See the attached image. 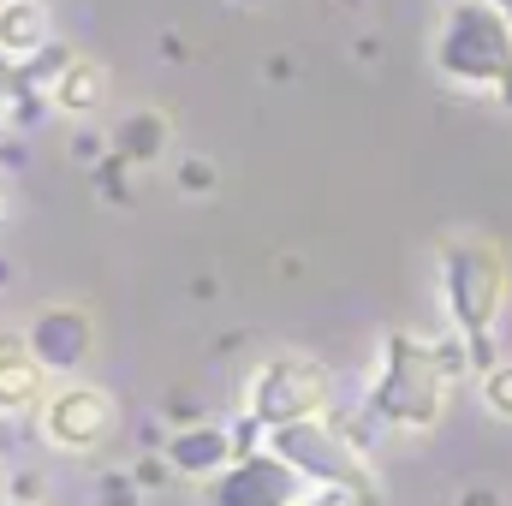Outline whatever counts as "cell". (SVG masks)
<instances>
[{
	"label": "cell",
	"mask_w": 512,
	"mask_h": 506,
	"mask_svg": "<svg viewBox=\"0 0 512 506\" xmlns=\"http://www.w3.org/2000/svg\"><path fill=\"white\" fill-rule=\"evenodd\" d=\"M161 477H173V465H167V459H143V465H137V483H143V489H149V483H161Z\"/></svg>",
	"instance_id": "cell-20"
},
{
	"label": "cell",
	"mask_w": 512,
	"mask_h": 506,
	"mask_svg": "<svg viewBox=\"0 0 512 506\" xmlns=\"http://www.w3.org/2000/svg\"><path fill=\"white\" fill-rule=\"evenodd\" d=\"M495 6H501V12H507V18H512V0H495Z\"/></svg>",
	"instance_id": "cell-23"
},
{
	"label": "cell",
	"mask_w": 512,
	"mask_h": 506,
	"mask_svg": "<svg viewBox=\"0 0 512 506\" xmlns=\"http://www.w3.org/2000/svg\"><path fill=\"white\" fill-rule=\"evenodd\" d=\"M298 506H364L358 495H346V489H322V483H310V495Z\"/></svg>",
	"instance_id": "cell-19"
},
{
	"label": "cell",
	"mask_w": 512,
	"mask_h": 506,
	"mask_svg": "<svg viewBox=\"0 0 512 506\" xmlns=\"http://www.w3.org/2000/svg\"><path fill=\"white\" fill-rule=\"evenodd\" d=\"M12 501L18 506H42V477H36V471H18V477H12Z\"/></svg>",
	"instance_id": "cell-18"
},
{
	"label": "cell",
	"mask_w": 512,
	"mask_h": 506,
	"mask_svg": "<svg viewBox=\"0 0 512 506\" xmlns=\"http://www.w3.org/2000/svg\"><path fill=\"white\" fill-rule=\"evenodd\" d=\"M167 137H173V120H167L161 108H137V114H126L120 126L108 131V149H114L126 167H149V161H161Z\"/></svg>",
	"instance_id": "cell-12"
},
{
	"label": "cell",
	"mask_w": 512,
	"mask_h": 506,
	"mask_svg": "<svg viewBox=\"0 0 512 506\" xmlns=\"http://www.w3.org/2000/svg\"><path fill=\"white\" fill-rule=\"evenodd\" d=\"M6 506H18V501H6Z\"/></svg>",
	"instance_id": "cell-26"
},
{
	"label": "cell",
	"mask_w": 512,
	"mask_h": 506,
	"mask_svg": "<svg viewBox=\"0 0 512 506\" xmlns=\"http://www.w3.org/2000/svg\"><path fill=\"white\" fill-rule=\"evenodd\" d=\"M48 102H54L60 114H72V120H90V114L108 102V66L90 60V54H78V60L66 66V78L48 90Z\"/></svg>",
	"instance_id": "cell-13"
},
{
	"label": "cell",
	"mask_w": 512,
	"mask_h": 506,
	"mask_svg": "<svg viewBox=\"0 0 512 506\" xmlns=\"http://www.w3.org/2000/svg\"><path fill=\"white\" fill-rule=\"evenodd\" d=\"M48 42H54V12H48V0H6V6H0V60H6L12 72L30 66Z\"/></svg>",
	"instance_id": "cell-11"
},
{
	"label": "cell",
	"mask_w": 512,
	"mask_h": 506,
	"mask_svg": "<svg viewBox=\"0 0 512 506\" xmlns=\"http://www.w3.org/2000/svg\"><path fill=\"white\" fill-rule=\"evenodd\" d=\"M304 495H310V483H304L274 447L233 459V465L215 477V489H209L215 506H298Z\"/></svg>",
	"instance_id": "cell-7"
},
{
	"label": "cell",
	"mask_w": 512,
	"mask_h": 506,
	"mask_svg": "<svg viewBox=\"0 0 512 506\" xmlns=\"http://www.w3.org/2000/svg\"><path fill=\"white\" fill-rule=\"evenodd\" d=\"M0 221H6V191H0Z\"/></svg>",
	"instance_id": "cell-24"
},
{
	"label": "cell",
	"mask_w": 512,
	"mask_h": 506,
	"mask_svg": "<svg viewBox=\"0 0 512 506\" xmlns=\"http://www.w3.org/2000/svg\"><path fill=\"white\" fill-rule=\"evenodd\" d=\"M328 411H334V376L310 352H274L245 376V417H256L262 429H286Z\"/></svg>",
	"instance_id": "cell-5"
},
{
	"label": "cell",
	"mask_w": 512,
	"mask_h": 506,
	"mask_svg": "<svg viewBox=\"0 0 512 506\" xmlns=\"http://www.w3.org/2000/svg\"><path fill=\"white\" fill-rule=\"evenodd\" d=\"M268 447L304 477V483H322V489H346L364 506H387V489L370 465V453L340 429V417H304V423H286V429H268Z\"/></svg>",
	"instance_id": "cell-4"
},
{
	"label": "cell",
	"mask_w": 512,
	"mask_h": 506,
	"mask_svg": "<svg viewBox=\"0 0 512 506\" xmlns=\"http://www.w3.org/2000/svg\"><path fill=\"white\" fill-rule=\"evenodd\" d=\"M447 405H453V370L441 364V340H423L411 328H387L364 411L387 429L429 435V429H441Z\"/></svg>",
	"instance_id": "cell-1"
},
{
	"label": "cell",
	"mask_w": 512,
	"mask_h": 506,
	"mask_svg": "<svg viewBox=\"0 0 512 506\" xmlns=\"http://www.w3.org/2000/svg\"><path fill=\"white\" fill-rule=\"evenodd\" d=\"M477 387H483V405H489V417L512 423V364H495L489 376H477Z\"/></svg>",
	"instance_id": "cell-14"
},
{
	"label": "cell",
	"mask_w": 512,
	"mask_h": 506,
	"mask_svg": "<svg viewBox=\"0 0 512 506\" xmlns=\"http://www.w3.org/2000/svg\"><path fill=\"white\" fill-rule=\"evenodd\" d=\"M36 423H42V441H48L54 453L90 459V453H102V447L114 441V429H120V399H114L108 387H96V381H60V387L42 399Z\"/></svg>",
	"instance_id": "cell-6"
},
{
	"label": "cell",
	"mask_w": 512,
	"mask_h": 506,
	"mask_svg": "<svg viewBox=\"0 0 512 506\" xmlns=\"http://www.w3.org/2000/svg\"><path fill=\"white\" fill-rule=\"evenodd\" d=\"M18 108H24V78L12 66H0V131L18 126Z\"/></svg>",
	"instance_id": "cell-17"
},
{
	"label": "cell",
	"mask_w": 512,
	"mask_h": 506,
	"mask_svg": "<svg viewBox=\"0 0 512 506\" xmlns=\"http://www.w3.org/2000/svg\"><path fill=\"white\" fill-rule=\"evenodd\" d=\"M96 506H143V483H137V471H108V477L96 483Z\"/></svg>",
	"instance_id": "cell-15"
},
{
	"label": "cell",
	"mask_w": 512,
	"mask_h": 506,
	"mask_svg": "<svg viewBox=\"0 0 512 506\" xmlns=\"http://www.w3.org/2000/svg\"><path fill=\"white\" fill-rule=\"evenodd\" d=\"M215 185H221L215 161H203V155H185V161H179V191H185V197H209Z\"/></svg>",
	"instance_id": "cell-16"
},
{
	"label": "cell",
	"mask_w": 512,
	"mask_h": 506,
	"mask_svg": "<svg viewBox=\"0 0 512 506\" xmlns=\"http://www.w3.org/2000/svg\"><path fill=\"white\" fill-rule=\"evenodd\" d=\"M24 340L48 364V376H78L90 364V352H96V322H90L84 304H42L24 322Z\"/></svg>",
	"instance_id": "cell-8"
},
{
	"label": "cell",
	"mask_w": 512,
	"mask_h": 506,
	"mask_svg": "<svg viewBox=\"0 0 512 506\" xmlns=\"http://www.w3.org/2000/svg\"><path fill=\"white\" fill-rule=\"evenodd\" d=\"M239 6H262V0H239Z\"/></svg>",
	"instance_id": "cell-25"
},
{
	"label": "cell",
	"mask_w": 512,
	"mask_h": 506,
	"mask_svg": "<svg viewBox=\"0 0 512 506\" xmlns=\"http://www.w3.org/2000/svg\"><path fill=\"white\" fill-rule=\"evenodd\" d=\"M435 72L465 90H495L512 108V18L495 0H453L435 30Z\"/></svg>",
	"instance_id": "cell-3"
},
{
	"label": "cell",
	"mask_w": 512,
	"mask_h": 506,
	"mask_svg": "<svg viewBox=\"0 0 512 506\" xmlns=\"http://www.w3.org/2000/svg\"><path fill=\"white\" fill-rule=\"evenodd\" d=\"M512 298V262L495 239L465 233L441 245V310L453 322V334H465L477 376L495 370V328L507 316Z\"/></svg>",
	"instance_id": "cell-2"
},
{
	"label": "cell",
	"mask_w": 512,
	"mask_h": 506,
	"mask_svg": "<svg viewBox=\"0 0 512 506\" xmlns=\"http://www.w3.org/2000/svg\"><path fill=\"white\" fill-rule=\"evenodd\" d=\"M459 506H501V495H495V489H483V483H477V489H465V495H459Z\"/></svg>",
	"instance_id": "cell-22"
},
{
	"label": "cell",
	"mask_w": 512,
	"mask_h": 506,
	"mask_svg": "<svg viewBox=\"0 0 512 506\" xmlns=\"http://www.w3.org/2000/svg\"><path fill=\"white\" fill-rule=\"evenodd\" d=\"M96 149H102L96 131H78V137H72V155H78V161H96Z\"/></svg>",
	"instance_id": "cell-21"
},
{
	"label": "cell",
	"mask_w": 512,
	"mask_h": 506,
	"mask_svg": "<svg viewBox=\"0 0 512 506\" xmlns=\"http://www.w3.org/2000/svg\"><path fill=\"white\" fill-rule=\"evenodd\" d=\"M0 6H6V0H0Z\"/></svg>",
	"instance_id": "cell-27"
},
{
	"label": "cell",
	"mask_w": 512,
	"mask_h": 506,
	"mask_svg": "<svg viewBox=\"0 0 512 506\" xmlns=\"http://www.w3.org/2000/svg\"><path fill=\"white\" fill-rule=\"evenodd\" d=\"M161 459H167L173 477H185V483H215V477L239 459V447H233V429L185 423V429H173V435L161 441Z\"/></svg>",
	"instance_id": "cell-9"
},
{
	"label": "cell",
	"mask_w": 512,
	"mask_h": 506,
	"mask_svg": "<svg viewBox=\"0 0 512 506\" xmlns=\"http://www.w3.org/2000/svg\"><path fill=\"white\" fill-rule=\"evenodd\" d=\"M54 393L48 364L30 352L24 334H6L0 328V417H24V411H42V399Z\"/></svg>",
	"instance_id": "cell-10"
}]
</instances>
